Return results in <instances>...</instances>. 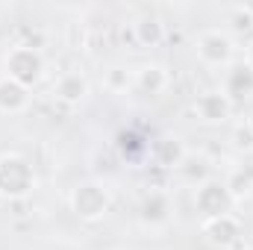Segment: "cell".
<instances>
[{
	"instance_id": "1",
	"label": "cell",
	"mask_w": 253,
	"mask_h": 250,
	"mask_svg": "<svg viewBox=\"0 0 253 250\" xmlns=\"http://www.w3.org/2000/svg\"><path fill=\"white\" fill-rule=\"evenodd\" d=\"M6 68H9V80H15L21 85H33L42 77L44 62H42V56H39L36 47H15L6 56Z\"/></svg>"
},
{
	"instance_id": "2",
	"label": "cell",
	"mask_w": 253,
	"mask_h": 250,
	"mask_svg": "<svg viewBox=\"0 0 253 250\" xmlns=\"http://www.w3.org/2000/svg\"><path fill=\"white\" fill-rule=\"evenodd\" d=\"M33 188V171L21 156H3L0 159V191L21 197Z\"/></svg>"
},
{
	"instance_id": "3",
	"label": "cell",
	"mask_w": 253,
	"mask_h": 250,
	"mask_svg": "<svg viewBox=\"0 0 253 250\" xmlns=\"http://www.w3.org/2000/svg\"><path fill=\"white\" fill-rule=\"evenodd\" d=\"M106 206H109V197H106L103 188L80 186L77 191H74V212H77L80 218H85V221L100 218V215L106 212Z\"/></svg>"
},
{
	"instance_id": "4",
	"label": "cell",
	"mask_w": 253,
	"mask_h": 250,
	"mask_svg": "<svg viewBox=\"0 0 253 250\" xmlns=\"http://www.w3.org/2000/svg\"><path fill=\"white\" fill-rule=\"evenodd\" d=\"M197 53H200L203 62L224 65V62H230V56H233V42L224 33H206V36H200Z\"/></svg>"
},
{
	"instance_id": "5",
	"label": "cell",
	"mask_w": 253,
	"mask_h": 250,
	"mask_svg": "<svg viewBox=\"0 0 253 250\" xmlns=\"http://www.w3.org/2000/svg\"><path fill=\"white\" fill-rule=\"evenodd\" d=\"M203 236L215 245V248H230L239 239V224L233 215H215L203 224Z\"/></svg>"
},
{
	"instance_id": "6",
	"label": "cell",
	"mask_w": 253,
	"mask_h": 250,
	"mask_svg": "<svg viewBox=\"0 0 253 250\" xmlns=\"http://www.w3.org/2000/svg\"><path fill=\"white\" fill-rule=\"evenodd\" d=\"M227 203H230V191H227L224 186L209 183V186H203L200 191H197V206H200L209 218L227 215Z\"/></svg>"
},
{
	"instance_id": "7",
	"label": "cell",
	"mask_w": 253,
	"mask_h": 250,
	"mask_svg": "<svg viewBox=\"0 0 253 250\" xmlns=\"http://www.w3.org/2000/svg\"><path fill=\"white\" fill-rule=\"evenodd\" d=\"M30 103V94H27V85L15 83V80H0V109L3 112H21L24 106Z\"/></svg>"
},
{
	"instance_id": "8",
	"label": "cell",
	"mask_w": 253,
	"mask_h": 250,
	"mask_svg": "<svg viewBox=\"0 0 253 250\" xmlns=\"http://www.w3.org/2000/svg\"><path fill=\"white\" fill-rule=\"evenodd\" d=\"M53 94L65 100V103H80L85 94H88V83H85V77H80V74H65L62 80L53 85Z\"/></svg>"
},
{
	"instance_id": "9",
	"label": "cell",
	"mask_w": 253,
	"mask_h": 250,
	"mask_svg": "<svg viewBox=\"0 0 253 250\" xmlns=\"http://www.w3.org/2000/svg\"><path fill=\"white\" fill-rule=\"evenodd\" d=\"M197 112L203 121H224L230 115V100L227 94H203L197 100Z\"/></svg>"
},
{
	"instance_id": "10",
	"label": "cell",
	"mask_w": 253,
	"mask_h": 250,
	"mask_svg": "<svg viewBox=\"0 0 253 250\" xmlns=\"http://www.w3.org/2000/svg\"><path fill=\"white\" fill-rule=\"evenodd\" d=\"M135 36L141 44H156V42H162V24L153 18H144L141 24H135Z\"/></svg>"
},
{
	"instance_id": "11",
	"label": "cell",
	"mask_w": 253,
	"mask_h": 250,
	"mask_svg": "<svg viewBox=\"0 0 253 250\" xmlns=\"http://www.w3.org/2000/svg\"><path fill=\"white\" fill-rule=\"evenodd\" d=\"M248 71L253 74V44H251V50H248Z\"/></svg>"
}]
</instances>
